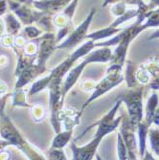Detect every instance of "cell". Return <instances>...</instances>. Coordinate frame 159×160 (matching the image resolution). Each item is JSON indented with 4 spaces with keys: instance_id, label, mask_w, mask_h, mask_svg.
Instances as JSON below:
<instances>
[{
    "instance_id": "cell-25",
    "label": "cell",
    "mask_w": 159,
    "mask_h": 160,
    "mask_svg": "<svg viewBox=\"0 0 159 160\" xmlns=\"http://www.w3.org/2000/svg\"><path fill=\"white\" fill-rule=\"evenodd\" d=\"M117 150H118V156L119 159H128L127 157V146L125 144V141L122 137L121 134H118V146H117Z\"/></svg>"
},
{
    "instance_id": "cell-32",
    "label": "cell",
    "mask_w": 159,
    "mask_h": 160,
    "mask_svg": "<svg viewBox=\"0 0 159 160\" xmlns=\"http://www.w3.org/2000/svg\"><path fill=\"white\" fill-rule=\"evenodd\" d=\"M8 97H9V95H6L2 99H0V116H2V115L5 114L4 108H5V106H6V102H7Z\"/></svg>"
},
{
    "instance_id": "cell-28",
    "label": "cell",
    "mask_w": 159,
    "mask_h": 160,
    "mask_svg": "<svg viewBox=\"0 0 159 160\" xmlns=\"http://www.w3.org/2000/svg\"><path fill=\"white\" fill-rule=\"evenodd\" d=\"M127 8H126V3L123 2H117L115 3V5L111 8V12L114 16H117L120 17L122 14L126 12Z\"/></svg>"
},
{
    "instance_id": "cell-19",
    "label": "cell",
    "mask_w": 159,
    "mask_h": 160,
    "mask_svg": "<svg viewBox=\"0 0 159 160\" xmlns=\"http://www.w3.org/2000/svg\"><path fill=\"white\" fill-rule=\"evenodd\" d=\"M51 80H52V77H51V74H48L47 76L41 78L40 80L37 81L31 87L30 91H29V96H32L34 94H37L40 91H42L43 89H45L48 87L49 83L51 82Z\"/></svg>"
},
{
    "instance_id": "cell-34",
    "label": "cell",
    "mask_w": 159,
    "mask_h": 160,
    "mask_svg": "<svg viewBox=\"0 0 159 160\" xmlns=\"http://www.w3.org/2000/svg\"><path fill=\"white\" fill-rule=\"evenodd\" d=\"M5 31H6V26H5L4 18H1V17H0V37L3 35Z\"/></svg>"
},
{
    "instance_id": "cell-24",
    "label": "cell",
    "mask_w": 159,
    "mask_h": 160,
    "mask_svg": "<svg viewBox=\"0 0 159 160\" xmlns=\"http://www.w3.org/2000/svg\"><path fill=\"white\" fill-rule=\"evenodd\" d=\"M24 32H25L26 36L31 39L37 38L42 34V31L40 30V29H38L37 26H34L33 24L32 25H26L24 28Z\"/></svg>"
},
{
    "instance_id": "cell-17",
    "label": "cell",
    "mask_w": 159,
    "mask_h": 160,
    "mask_svg": "<svg viewBox=\"0 0 159 160\" xmlns=\"http://www.w3.org/2000/svg\"><path fill=\"white\" fill-rule=\"evenodd\" d=\"M14 92L12 94V107H22V108H31L26 102V94L22 88H14Z\"/></svg>"
},
{
    "instance_id": "cell-29",
    "label": "cell",
    "mask_w": 159,
    "mask_h": 160,
    "mask_svg": "<svg viewBox=\"0 0 159 160\" xmlns=\"http://www.w3.org/2000/svg\"><path fill=\"white\" fill-rule=\"evenodd\" d=\"M140 0H105L103 3V7L107 6L108 4H112V3H117V2H123V3H127V4H131V5H137Z\"/></svg>"
},
{
    "instance_id": "cell-12",
    "label": "cell",
    "mask_w": 159,
    "mask_h": 160,
    "mask_svg": "<svg viewBox=\"0 0 159 160\" xmlns=\"http://www.w3.org/2000/svg\"><path fill=\"white\" fill-rule=\"evenodd\" d=\"M84 59L88 63L92 62H107L112 60V52L107 46H102L96 51L89 52Z\"/></svg>"
},
{
    "instance_id": "cell-8",
    "label": "cell",
    "mask_w": 159,
    "mask_h": 160,
    "mask_svg": "<svg viewBox=\"0 0 159 160\" xmlns=\"http://www.w3.org/2000/svg\"><path fill=\"white\" fill-rule=\"evenodd\" d=\"M72 0H34L32 6L46 14H56L64 10Z\"/></svg>"
},
{
    "instance_id": "cell-23",
    "label": "cell",
    "mask_w": 159,
    "mask_h": 160,
    "mask_svg": "<svg viewBox=\"0 0 159 160\" xmlns=\"http://www.w3.org/2000/svg\"><path fill=\"white\" fill-rule=\"evenodd\" d=\"M31 109H32V112H31L32 117L36 122H40L44 119L46 112H45L44 108H43L41 105H39V104L35 105V106L31 107Z\"/></svg>"
},
{
    "instance_id": "cell-9",
    "label": "cell",
    "mask_w": 159,
    "mask_h": 160,
    "mask_svg": "<svg viewBox=\"0 0 159 160\" xmlns=\"http://www.w3.org/2000/svg\"><path fill=\"white\" fill-rule=\"evenodd\" d=\"M87 64H88L87 61L84 59L80 64H78L74 68H71L68 71V73L66 74V77H65V80L62 82V96H63V98L66 96V94L69 92V90L72 88V87L75 85V83L77 82L78 79L80 78V76L82 74V70Z\"/></svg>"
},
{
    "instance_id": "cell-38",
    "label": "cell",
    "mask_w": 159,
    "mask_h": 160,
    "mask_svg": "<svg viewBox=\"0 0 159 160\" xmlns=\"http://www.w3.org/2000/svg\"><path fill=\"white\" fill-rule=\"evenodd\" d=\"M149 5V7L151 8V10L152 9H153L155 6H158L159 5V0H151L150 1V4H148Z\"/></svg>"
},
{
    "instance_id": "cell-26",
    "label": "cell",
    "mask_w": 159,
    "mask_h": 160,
    "mask_svg": "<svg viewBox=\"0 0 159 160\" xmlns=\"http://www.w3.org/2000/svg\"><path fill=\"white\" fill-rule=\"evenodd\" d=\"M126 79L129 87H133L136 84V76L133 73V66L131 62H128L127 71H126Z\"/></svg>"
},
{
    "instance_id": "cell-1",
    "label": "cell",
    "mask_w": 159,
    "mask_h": 160,
    "mask_svg": "<svg viewBox=\"0 0 159 160\" xmlns=\"http://www.w3.org/2000/svg\"><path fill=\"white\" fill-rule=\"evenodd\" d=\"M0 135L2 139L8 142L9 146H14L25 153L29 159H45L41 153H39L35 148L29 144L24 137L20 134L17 127L12 124L6 114L0 116Z\"/></svg>"
},
{
    "instance_id": "cell-22",
    "label": "cell",
    "mask_w": 159,
    "mask_h": 160,
    "mask_svg": "<svg viewBox=\"0 0 159 160\" xmlns=\"http://www.w3.org/2000/svg\"><path fill=\"white\" fill-rule=\"evenodd\" d=\"M22 52L29 56V57H37L38 52V40L37 38H35V40L26 42L25 45L23 46Z\"/></svg>"
},
{
    "instance_id": "cell-4",
    "label": "cell",
    "mask_w": 159,
    "mask_h": 160,
    "mask_svg": "<svg viewBox=\"0 0 159 160\" xmlns=\"http://www.w3.org/2000/svg\"><path fill=\"white\" fill-rule=\"evenodd\" d=\"M38 52L37 56V65L39 70L44 73L46 70V62L56 49V37L52 33H46L37 38Z\"/></svg>"
},
{
    "instance_id": "cell-13",
    "label": "cell",
    "mask_w": 159,
    "mask_h": 160,
    "mask_svg": "<svg viewBox=\"0 0 159 160\" xmlns=\"http://www.w3.org/2000/svg\"><path fill=\"white\" fill-rule=\"evenodd\" d=\"M5 26H6V32L7 35H17L22 27L21 21L17 18V17L12 12H9L5 14L4 17Z\"/></svg>"
},
{
    "instance_id": "cell-37",
    "label": "cell",
    "mask_w": 159,
    "mask_h": 160,
    "mask_svg": "<svg viewBox=\"0 0 159 160\" xmlns=\"http://www.w3.org/2000/svg\"><path fill=\"white\" fill-rule=\"evenodd\" d=\"M151 86L152 87L153 89H158L159 90V77L155 79V81L151 84Z\"/></svg>"
},
{
    "instance_id": "cell-7",
    "label": "cell",
    "mask_w": 159,
    "mask_h": 160,
    "mask_svg": "<svg viewBox=\"0 0 159 160\" xmlns=\"http://www.w3.org/2000/svg\"><path fill=\"white\" fill-rule=\"evenodd\" d=\"M102 139H103L102 136L95 134L94 138L87 145H85V146L77 147L75 143H72L71 149H72V152H73V159H80V160L92 159Z\"/></svg>"
},
{
    "instance_id": "cell-18",
    "label": "cell",
    "mask_w": 159,
    "mask_h": 160,
    "mask_svg": "<svg viewBox=\"0 0 159 160\" xmlns=\"http://www.w3.org/2000/svg\"><path fill=\"white\" fill-rule=\"evenodd\" d=\"M159 26V9L150 10L146 12V18L143 22V27L145 30L151 27H158Z\"/></svg>"
},
{
    "instance_id": "cell-6",
    "label": "cell",
    "mask_w": 159,
    "mask_h": 160,
    "mask_svg": "<svg viewBox=\"0 0 159 160\" xmlns=\"http://www.w3.org/2000/svg\"><path fill=\"white\" fill-rule=\"evenodd\" d=\"M8 5L10 6L11 11L16 14L17 18L21 21L22 24L32 25L35 22H37L40 18L44 14L40 11H34L28 7V5L21 4L19 2L14 1V0H7Z\"/></svg>"
},
{
    "instance_id": "cell-33",
    "label": "cell",
    "mask_w": 159,
    "mask_h": 160,
    "mask_svg": "<svg viewBox=\"0 0 159 160\" xmlns=\"http://www.w3.org/2000/svg\"><path fill=\"white\" fill-rule=\"evenodd\" d=\"M8 2L7 0H0V17H2L7 11Z\"/></svg>"
},
{
    "instance_id": "cell-36",
    "label": "cell",
    "mask_w": 159,
    "mask_h": 160,
    "mask_svg": "<svg viewBox=\"0 0 159 160\" xmlns=\"http://www.w3.org/2000/svg\"><path fill=\"white\" fill-rule=\"evenodd\" d=\"M14 1H17V2H19L21 4H25V5H32L33 2H34V0H14Z\"/></svg>"
},
{
    "instance_id": "cell-27",
    "label": "cell",
    "mask_w": 159,
    "mask_h": 160,
    "mask_svg": "<svg viewBox=\"0 0 159 160\" xmlns=\"http://www.w3.org/2000/svg\"><path fill=\"white\" fill-rule=\"evenodd\" d=\"M49 159L63 160V159H66V155L62 152V149H50V152H49Z\"/></svg>"
},
{
    "instance_id": "cell-14",
    "label": "cell",
    "mask_w": 159,
    "mask_h": 160,
    "mask_svg": "<svg viewBox=\"0 0 159 160\" xmlns=\"http://www.w3.org/2000/svg\"><path fill=\"white\" fill-rule=\"evenodd\" d=\"M122 30H123V29H121V28L109 26V27H107V28L102 29V30L96 31V32H94V33H92V34L86 35L85 39H92V40H94V41L100 40V39L107 38H109V37H112V36H114V35H116V34L120 33Z\"/></svg>"
},
{
    "instance_id": "cell-20",
    "label": "cell",
    "mask_w": 159,
    "mask_h": 160,
    "mask_svg": "<svg viewBox=\"0 0 159 160\" xmlns=\"http://www.w3.org/2000/svg\"><path fill=\"white\" fill-rule=\"evenodd\" d=\"M149 130V126L147 123H140L138 125V134H139V149L141 156H144L146 148V138Z\"/></svg>"
},
{
    "instance_id": "cell-11",
    "label": "cell",
    "mask_w": 159,
    "mask_h": 160,
    "mask_svg": "<svg viewBox=\"0 0 159 160\" xmlns=\"http://www.w3.org/2000/svg\"><path fill=\"white\" fill-rule=\"evenodd\" d=\"M42 74V72L39 70L37 64H32L29 67H27L24 71L17 76L18 79L14 85V88H22L23 86L27 85L30 82H32L37 76Z\"/></svg>"
},
{
    "instance_id": "cell-35",
    "label": "cell",
    "mask_w": 159,
    "mask_h": 160,
    "mask_svg": "<svg viewBox=\"0 0 159 160\" xmlns=\"http://www.w3.org/2000/svg\"><path fill=\"white\" fill-rule=\"evenodd\" d=\"M152 122L157 126L159 127V108L157 110H155V113H154V116L152 118Z\"/></svg>"
},
{
    "instance_id": "cell-10",
    "label": "cell",
    "mask_w": 159,
    "mask_h": 160,
    "mask_svg": "<svg viewBox=\"0 0 159 160\" xmlns=\"http://www.w3.org/2000/svg\"><path fill=\"white\" fill-rule=\"evenodd\" d=\"M133 128L131 125V123L126 124V122L123 123V127H122V133L124 136V141L126 142V146L127 149L128 150V157L131 159H135V149H136V141H135V137H134V132H133Z\"/></svg>"
},
{
    "instance_id": "cell-15",
    "label": "cell",
    "mask_w": 159,
    "mask_h": 160,
    "mask_svg": "<svg viewBox=\"0 0 159 160\" xmlns=\"http://www.w3.org/2000/svg\"><path fill=\"white\" fill-rule=\"evenodd\" d=\"M72 133H73V129H68L64 130V132H57L55 138L52 141L51 144V149H62L64 148L67 143L70 141Z\"/></svg>"
},
{
    "instance_id": "cell-21",
    "label": "cell",
    "mask_w": 159,
    "mask_h": 160,
    "mask_svg": "<svg viewBox=\"0 0 159 160\" xmlns=\"http://www.w3.org/2000/svg\"><path fill=\"white\" fill-rule=\"evenodd\" d=\"M150 142L151 147L154 153L159 156V128H151L150 129Z\"/></svg>"
},
{
    "instance_id": "cell-30",
    "label": "cell",
    "mask_w": 159,
    "mask_h": 160,
    "mask_svg": "<svg viewBox=\"0 0 159 160\" xmlns=\"http://www.w3.org/2000/svg\"><path fill=\"white\" fill-rule=\"evenodd\" d=\"M2 45L12 49L14 46V37L12 35H7L2 38Z\"/></svg>"
},
{
    "instance_id": "cell-3",
    "label": "cell",
    "mask_w": 159,
    "mask_h": 160,
    "mask_svg": "<svg viewBox=\"0 0 159 160\" xmlns=\"http://www.w3.org/2000/svg\"><path fill=\"white\" fill-rule=\"evenodd\" d=\"M142 88L135 90H129L124 96L120 97L123 101L126 102L128 115H129V123L132 128L138 127L142 121L143 110H142Z\"/></svg>"
},
{
    "instance_id": "cell-31",
    "label": "cell",
    "mask_w": 159,
    "mask_h": 160,
    "mask_svg": "<svg viewBox=\"0 0 159 160\" xmlns=\"http://www.w3.org/2000/svg\"><path fill=\"white\" fill-rule=\"evenodd\" d=\"M8 91V84L0 80V99L6 96V93Z\"/></svg>"
},
{
    "instance_id": "cell-5",
    "label": "cell",
    "mask_w": 159,
    "mask_h": 160,
    "mask_svg": "<svg viewBox=\"0 0 159 160\" xmlns=\"http://www.w3.org/2000/svg\"><path fill=\"white\" fill-rule=\"evenodd\" d=\"M96 10L93 8L89 14L87 16V18H86L82 23L78 26L75 30L73 32H71L68 37L66 38L65 40H63L61 44L59 45H56V49H68V48H72L74 47L76 45H78L80 42H82L85 37H86V33H87V30L89 28V25L92 21V18L94 17V13H95Z\"/></svg>"
},
{
    "instance_id": "cell-39",
    "label": "cell",
    "mask_w": 159,
    "mask_h": 160,
    "mask_svg": "<svg viewBox=\"0 0 159 160\" xmlns=\"http://www.w3.org/2000/svg\"><path fill=\"white\" fill-rule=\"evenodd\" d=\"M158 38H159V30H157L156 32H154V33H153V34H152V35L148 39H149V40H152V39Z\"/></svg>"
},
{
    "instance_id": "cell-16",
    "label": "cell",
    "mask_w": 159,
    "mask_h": 160,
    "mask_svg": "<svg viewBox=\"0 0 159 160\" xmlns=\"http://www.w3.org/2000/svg\"><path fill=\"white\" fill-rule=\"evenodd\" d=\"M158 105V96L156 93H153L151 98L149 99L147 103V108H146V123L148 126H150L152 122V118L154 116L156 108Z\"/></svg>"
},
{
    "instance_id": "cell-2",
    "label": "cell",
    "mask_w": 159,
    "mask_h": 160,
    "mask_svg": "<svg viewBox=\"0 0 159 160\" xmlns=\"http://www.w3.org/2000/svg\"><path fill=\"white\" fill-rule=\"evenodd\" d=\"M124 80L123 74H122V65L119 64H114L112 63L110 67L107 69V76L101 81L97 85L94 87V92L90 96V98L85 102L83 106L82 107V111L87 107L91 102L99 98L100 96L104 95L110 89H112L113 87L118 85L119 83L122 82Z\"/></svg>"
}]
</instances>
